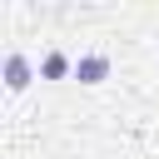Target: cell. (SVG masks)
Masks as SVG:
<instances>
[{
    "label": "cell",
    "mask_w": 159,
    "mask_h": 159,
    "mask_svg": "<svg viewBox=\"0 0 159 159\" xmlns=\"http://www.w3.org/2000/svg\"><path fill=\"white\" fill-rule=\"evenodd\" d=\"M75 80H80V84L109 80V55H80V60H75Z\"/></svg>",
    "instance_id": "7a4b0ae2"
},
{
    "label": "cell",
    "mask_w": 159,
    "mask_h": 159,
    "mask_svg": "<svg viewBox=\"0 0 159 159\" xmlns=\"http://www.w3.org/2000/svg\"><path fill=\"white\" fill-rule=\"evenodd\" d=\"M40 75H45V80H65V75H75V60H70L65 50H50V55L40 60Z\"/></svg>",
    "instance_id": "3957f363"
},
{
    "label": "cell",
    "mask_w": 159,
    "mask_h": 159,
    "mask_svg": "<svg viewBox=\"0 0 159 159\" xmlns=\"http://www.w3.org/2000/svg\"><path fill=\"white\" fill-rule=\"evenodd\" d=\"M30 80H35L30 60H25L20 50H10V55H5V89H10V94H20V89H25Z\"/></svg>",
    "instance_id": "6da1fadb"
}]
</instances>
